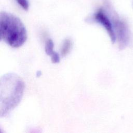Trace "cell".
Listing matches in <instances>:
<instances>
[{"label": "cell", "instance_id": "8992f818", "mask_svg": "<svg viewBox=\"0 0 133 133\" xmlns=\"http://www.w3.org/2000/svg\"><path fill=\"white\" fill-rule=\"evenodd\" d=\"M72 46V43L70 39H65L63 42L61 50V54L62 56H65L70 51Z\"/></svg>", "mask_w": 133, "mask_h": 133}, {"label": "cell", "instance_id": "52a82bcc", "mask_svg": "<svg viewBox=\"0 0 133 133\" xmlns=\"http://www.w3.org/2000/svg\"><path fill=\"white\" fill-rule=\"evenodd\" d=\"M17 4L24 10H28L29 8L28 0H15Z\"/></svg>", "mask_w": 133, "mask_h": 133}, {"label": "cell", "instance_id": "3957f363", "mask_svg": "<svg viewBox=\"0 0 133 133\" xmlns=\"http://www.w3.org/2000/svg\"><path fill=\"white\" fill-rule=\"evenodd\" d=\"M113 23V30L118 47L123 49L128 44L129 31L126 22L114 12H109Z\"/></svg>", "mask_w": 133, "mask_h": 133}, {"label": "cell", "instance_id": "7a4b0ae2", "mask_svg": "<svg viewBox=\"0 0 133 133\" xmlns=\"http://www.w3.org/2000/svg\"><path fill=\"white\" fill-rule=\"evenodd\" d=\"M0 34L1 39L14 48L21 46L27 39L26 30L21 20L5 11L0 15Z\"/></svg>", "mask_w": 133, "mask_h": 133}, {"label": "cell", "instance_id": "6da1fadb", "mask_svg": "<svg viewBox=\"0 0 133 133\" xmlns=\"http://www.w3.org/2000/svg\"><path fill=\"white\" fill-rule=\"evenodd\" d=\"M24 84L16 74L8 73L1 79V116H5L20 102Z\"/></svg>", "mask_w": 133, "mask_h": 133}, {"label": "cell", "instance_id": "277c9868", "mask_svg": "<svg viewBox=\"0 0 133 133\" xmlns=\"http://www.w3.org/2000/svg\"><path fill=\"white\" fill-rule=\"evenodd\" d=\"M92 20L102 25L108 33L112 43L116 42L113 23L109 12L102 8L98 9L92 16Z\"/></svg>", "mask_w": 133, "mask_h": 133}, {"label": "cell", "instance_id": "5b68a950", "mask_svg": "<svg viewBox=\"0 0 133 133\" xmlns=\"http://www.w3.org/2000/svg\"><path fill=\"white\" fill-rule=\"evenodd\" d=\"M54 43L51 39H48L45 45V52L47 55L51 56V61L53 63H58L60 61V57L57 52L54 51Z\"/></svg>", "mask_w": 133, "mask_h": 133}]
</instances>
